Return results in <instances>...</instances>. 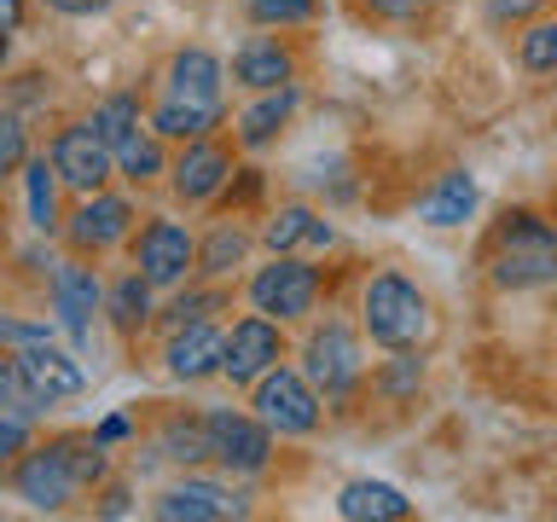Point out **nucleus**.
Masks as SVG:
<instances>
[{
	"label": "nucleus",
	"instance_id": "obj_39",
	"mask_svg": "<svg viewBox=\"0 0 557 522\" xmlns=\"http://www.w3.org/2000/svg\"><path fill=\"white\" fill-rule=\"evenodd\" d=\"M52 331L47 325H24V320H0V343L7 348H29V343H47Z\"/></svg>",
	"mask_w": 557,
	"mask_h": 522
},
{
	"label": "nucleus",
	"instance_id": "obj_29",
	"mask_svg": "<svg viewBox=\"0 0 557 522\" xmlns=\"http://www.w3.org/2000/svg\"><path fill=\"white\" fill-rule=\"evenodd\" d=\"M244 250H250V238L238 233V226H215L209 233V244H198V273H209V278H221V273H233L238 261H244Z\"/></svg>",
	"mask_w": 557,
	"mask_h": 522
},
{
	"label": "nucleus",
	"instance_id": "obj_1",
	"mask_svg": "<svg viewBox=\"0 0 557 522\" xmlns=\"http://www.w3.org/2000/svg\"><path fill=\"white\" fill-rule=\"evenodd\" d=\"M494 285L499 290L557 285V233L529 209H511L494 233Z\"/></svg>",
	"mask_w": 557,
	"mask_h": 522
},
{
	"label": "nucleus",
	"instance_id": "obj_34",
	"mask_svg": "<svg viewBox=\"0 0 557 522\" xmlns=\"http://www.w3.org/2000/svg\"><path fill=\"white\" fill-rule=\"evenodd\" d=\"M226 302L221 290H191V296H181V302H174L169 313H163V325L169 331H181V325H198V320H209V313H215Z\"/></svg>",
	"mask_w": 557,
	"mask_h": 522
},
{
	"label": "nucleus",
	"instance_id": "obj_2",
	"mask_svg": "<svg viewBox=\"0 0 557 522\" xmlns=\"http://www.w3.org/2000/svg\"><path fill=\"white\" fill-rule=\"evenodd\" d=\"M360 325L377 348H418L430 337V302L412 278L400 273H377L366 285V302H360Z\"/></svg>",
	"mask_w": 557,
	"mask_h": 522
},
{
	"label": "nucleus",
	"instance_id": "obj_26",
	"mask_svg": "<svg viewBox=\"0 0 557 522\" xmlns=\"http://www.w3.org/2000/svg\"><path fill=\"white\" fill-rule=\"evenodd\" d=\"M157 447H163V459H174V464H203L209 459L203 418H169V424L157 430Z\"/></svg>",
	"mask_w": 557,
	"mask_h": 522
},
{
	"label": "nucleus",
	"instance_id": "obj_5",
	"mask_svg": "<svg viewBox=\"0 0 557 522\" xmlns=\"http://www.w3.org/2000/svg\"><path fill=\"white\" fill-rule=\"evenodd\" d=\"M320 296V268H308L302 256H273L268 268L250 278V308L268 313V320H302Z\"/></svg>",
	"mask_w": 557,
	"mask_h": 522
},
{
	"label": "nucleus",
	"instance_id": "obj_24",
	"mask_svg": "<svg viewBox=\"0 0 557 522\" xmlns=\"http://www.w3.org/2000/svg\"><path fill=\"white\" fill-rule=\"evenodd\" d=\"M104 313L122 337H139L151 325V278L146 273H122L111 290H104Z\"/></svg>",
	"mask_w": 557,
	"mask_h": 522
},
{
	"label": "nucleus",
	"instance_id": "obj_17",
	"mask_svg": "<svg viewBox=\"0 0 557 522\" xmlns=\"http://www.w3.org/2000/svg\"><path fill=\"white\" fill-rule=\"evenodd\" d=\"M476 215V181L465 169H447L424 198H418V221L424 226H465Z\"/></svg>",
	"mask_w": 557,
	"mask_h": 522
},
{
	"label": "nucleus",
	"instance_id": "obj_4",
	"mask_svg": "<svg viewBox=\"0 0 557 522\" xmlns=\"http://www.w3.org/2000/svg\"><path fill=\"white\" fill-rule=\"evenodd\" d=\"M203 430H209V459L226 464L233 476H256V470H268V459H273V430L261 424L256 412L215 407V412H203Z\"/></svg>",
	"mask_w": 557,
	"mask_h": 522
},
{
	"label": "nucleus",
	"instance_id": "obj_43",
	"mask_svg": "<svg viewBox=\"0 0 557 522\" xmlns=\"http://www.w3.org/2000/svg\"><path fill=\"white\" fill-rule=\"evenodd\" d=\"M122 435H128V418H104V424L94 430V442H104V447H111V442H122Z\"/></svg>",
	"mask_w": 557,
	"mask_h": 522
},
{
	"label": "nucleus",
	"instance_id": "obj_42",
	"mask_svg": "<svg viewBox=\"0 0 557 522\" xmlns=\"http://www.w3.org/2000/svg\"><path fill=\"white\" fill-rule=\"evenodd\" d=\"M99 517H128V487H104Z\"/></svg>",
	"mask_w": 557,
	"mask_h": 522
},
{
	"label": "nucleus",
	"instance_id": "obj_6",
	"mask_svg": "<svg viewBox=\"0 0 557 522\" xmlns=\"http://www.w3.org/2000/svg\"><path fill=\"white\" fill-rule=\"evenodd\" d=\"M302 372H308L313 389H320V400H343L360 383V343H355V331H348L343 320H325L308 337V348H302Z\"/></svg>",
	"mask_w": 557,
	"mask_h": 522
},
{
	"label": "nucleus",
	"instance_id": "obj_13",
	"mask_svg": "<svg viewBox=\"0 0 557 522\" xmlns=\"http://www.w3.org/2000/svg\"><path fill=\"white\" fill-rule=\"evenodd\" d=\"M128 226H134V203L128 198H104V191H87V203L70 215V244H76L82 256H99V250H111V244L128 238Z\"/></svg>",
	"mask_w": 557,
	"mask_h": 522
},
{
	"label": "nucleus",
	"instance_id": "obj_40",
	"mask_svg": "<svg viewBox=\"0 0 557 522\" xmlns=\"http://www.w3.org/2000/svg\"><path fill=\"white\" fill-rule=\"evenodd\" d=\"M540 0H487V17L494 24H511V17H534Z\"/></svg>",
	"mask_w": 557,
	"mask_h": 522
},
{
	"label": "nucleus",
	"instance_id": "obj_3",
	"mask_svg": "<svg viewBox=\"0 0 557 522\" xmlns=\"http://www.w3.org/2000/svg\"><path fill=\"white\" fill-rule=\"evenodd\" d=\"M256 418L268 424L273 435H313L320 430V412H325V400L320 389L308 383V372H296V365H268L256 383Z\"/></svg>",
	"mask_w": 557,
	"mask_h": 522
},
{
	"label": "nucleus",
	"instance_id": "obj_15",
	"mask_svg": "<svg viewBox=\"0 0 557 522\" xmlns=\"http://www.w3.org/2000/svg\"><path fill=\"white\" fill-rule=\"evenodd\" d=\"M226 174H233V157H226L221 146L186 139V151H181V163L169 169V181H174V191H181L186 203H209V198H221Z\"/></svg>",
	"mask_w": 557,
	"mask_h": 522
},
{
	"label": "nucleus",
	"instance_id": "obj_36",
	"mask_svg": "<svg viewBox=\"0 0 557 522\" xmlns=\"http://www.w3.org/2000/svg\"><path fill=\"white\" fill-rule=\"evenodd\" d=\"M221 198L226 203H256L261 198V169H233V174H226V186H221Z\"/></svg>",
	"mask_w": 557,
	"mask_h": 522
},
{
	"label": "nucleus",
	"instance_id": "obj_9",
	"mask_svg": "<svg viewBox=\"0 0 557 522\" xmlns=\"http://www.w3.org/2000/svg\"><path fill=\"white\" fill-rule=\"evenodd\" d=\"M134 268L151 278V290L157 285H181V278L198 268V238H191L181 221H151L134 244Z\"/></svg>",
	"mask_w": 557,
	"mask_h": 522
},
{
	"label": "nucleus",
	"instance_id": "obj_25",
	"mask_svg": "<svg viewBox=\"0 0 557 522\" xmlns=\"http://www.w3.org/2000/svg\"><path fill=\"white\" fill-rule=\"evenodd\" d=\"M24 203H29L35 233L59 226V174H52V157H24Z\"/></svg>",
	"mask_w": 557,
	"mask_h": 522
},
{
	"label": "nucleus",
	"instance_id": "obj_14",
	"mask_svg": "<svg viewBox=\"0 0 557 522\" xmlns=\"http://www.w3.org/2000/svg\"><path fill=\"white\" fill-rule=\"evenodd\" d=\"M221 355H226V331L198 320V325L169 331V355L163 360H169V377L174 383H203V377L221 372Z\"/></svg>",
	"mask_w": 557,
	"mask_h": 522
},
{
	"label": "nucleus",
	"instance_id": "obj_33",
	"mask_svg": "<svg viewBox=\"0 0 557 522\" xmlns=\"http://www.w3.org/2000/svg\"><path fill=\"white\" fill-rule=\"evenodd\" d=\"M0 412H17V418H41V412H47V400L35 395L24 377H17V365H12V360L0 365Z\"/></svg>",
	"mask_w": 557,
	"mask_h": 522
},
{
	"label": "nucleus",
	"instance_id": "obj_45",
	"mask_svg": "<svg viewBox=\"0 0 557 522\" xmlns=\"http://www.w3.org/2000/svg\"><path fill=\"white\" fill-rule=\"evenodd\" d=\"M7 59H12V29H0V70H7Z\"/></svg>",
	"mask_w": 557,
	"mask_h": 522
},
{
	"label": "nucleus",
	"instance_id": "obj_10",
	"mask_svg": "<svg viewBox=\"0 0 557 522\" xmlns=\"http://www.w3.org/2000/svg\"><path fill=\"white\" fill-rule=\"evenodd\" d=\"M278 355H285V343H278V320H268V313H250V320H238L233 331H226L221 377L256 383L268 365H278Z\"/></svg>",
	"mask_w": 557,
	"mask_h": 522
},
{
	"label": "nucleus",
	"instance_id": "obj_44",
	"mask_svg": "<svg viewBox=\"0 0 557 522\" xmlns=\"http://www.w3.org/2000/svg\"><path fill=\"white\" fill-rule=\"evenodd\" d=\"M24 24V0H0V29H17Z\"/></svg>",
	"mask_w": 557,
	"mask_h": 522
},
{
	"label": "nucleus",
	"instance_id": "obj_35",
	"mask_svg": "<svg viewBox=\"0 0 557 522\" xmlns=\"http://www.w3.org/2000/svg\"><path fill=\"white\" fill-rule=\"evenodd\" d=\"M24 157H29L24 122H17L12 111H0V181H7L12 169H24Z\"/></svg>",
	"mask_w": 557,
	"mask_h": 522
},
{
	"label": "nucleus",
	"instance_id": "obj_7",
	"mask_svg": "<svg viewBox=\"0 0 557 522\" xmlns=\"http://www.w3.org/2000/svg\"><path fill=\"white\" fill-rule=\"evenodd\" d=\"M52 174H59L70 191H82V198H87V191H99L116 174V157L94 134V122H70V128L52 134Z\"/></svg>",
	"mask_w": 557,
	"mask_h": 522
},
{
	"label": "nucleus",
	"instance_id": "obj_11",
	"mask_svg": "<svg viewBox=\"0 0 557 522\" xmlns=\"http://www.w3.org/2000/svg\"><path fill=\"white\" fill-rule=\"evenodd\" d=\"M12 365H17V377H24L29 389L47 400V407H52V400H76V395L87 389L82 365L70 360V355H64V348L52 343V337H47V343H29V348H17V355H12Z\"/></svg>",
	"mask_w": 557,
	"mask_h": 522
},
{
	"label": "nucleus",
	"instance_id": "obj_8",
	"mask_svg": "<svg viewBox=\"0 0 557 522\" xmlns=\"http://www.w3.org/2000/svg\"><path fill=\"white\" fill-rule=\"evenodd\" d=\"M12 487H17V499L29 505V511H64L70 499H76V470H70V459L59 452V442H47V447H24L17 452V470H12Z\"/></svg>",
	"mask_w": 557,
	"mask_h": 522
},
{
	"label": "nucleus",
	"instance_id": "obj_30",
	"mask_svg": "<svg viewBox=\"0 0 557 522\" xmlns=\"http://www.w3.org/2000/svg\"><path fill=\"white\" fill-rule=\"evenodd\" d=\"M517 59L522 70H534V76H552L557 70V17H540L517 35Z\"/></svg>",
	"mask_w": 557,
	"mask_h": 522
},
{
	"label": "nucleus",
	"instance_id": "obj_18",
	"mask_svg": "<svg viewBox=\"0 0 557 522\" xmlns=\"http://www.w3.org/2000/svg\"><path fill=\"white\" fill-rule=\"evenodd\" d=\"M215 122H221V99L163 94V99H157V111H151V134L157 139H203Z\"/></svg>",
	"mask_w": 557,
	"mask_h": 522
},
{
	"label": "nucleus",
	"instance_id": "obj_22",
	"mask_svg": "<svg viewBox=\"0 0 557 522\" xmlns=\"http://www.w3.org/2000/svg\"><path fill=\"white\" fill-rule=\"evenodd\" d=\"M221 82H226V70H221V59H215L209 47L174 52V64H169V94H181V99H221Z\"/></svg>",
	"mask_w": 557,
	"mask_h": 522
},
{
	"label": "nucleus",
	"instance_id": "obj_23",
	"mask_svg": "<svg viewBox=\"0 0 557 522\" xmlns=\"http://www.w3.org/2000/svg\"><path fill=\"white\" fill-rule=\"evenodd\" d=\"M261 238H268L273 256H290V250H302V244L325 250V244H331V221H320L302 203H290V209H278V215L268 221V233H261Z\"/></svg>",
	"mask_w": 557,
	"mask_h": 522
},
{
	"label": "nucleus",
	"instance_id": "obj_27",
	"mask_svg": "<svg viewBox=\"0 0 557 522\" xmlns=\"http://www.w3.org/2000/svg\"><path fill=\"white\" fill-rule=\"evenodd\" d=\"M111 157H116V174H128L134 186H146V181H157V174H163V146H157V134H139V128H134Z\"/></svg>",
	"mask_w": 557,
	"mask_h": 522
},
{
	"label": "nucleus",
	"instance_id": "obj_20",
	"mask_svg": "<svg viewBox=\"0 0 557 522\" xmlns=\"http://www.w3.org/2000/svg\"><path fill=\"white\" fill-rule=\"evenodd\" d=\"M233 511L238 505L226 499V487H215V482H181V487H169V494L157 499V517L163 522H221Z\"/></svg>",
	"mask_w": 557,
	"mask_h": 522
},
{
	"label": "nucleus",
	"instance_id": "obj_12",
	"mask_svg": "<svg viewBox=\"0 0 557 522\" xmlns=\"http://www.w3.org/2000/svg\"><path fill=\"white\" fill-rule=\"evenodd\" d=\"M47 290H52V313H59V325L76 343H87V325H94V313L104 308V285L94 278V268H82V261H59Z\"/></svg>",
	"mask_w": 557,
	"mask_h": 522
},
{
	"label": "nucleus",
	"instance_id": "obj_41",
	"mask_svg": "<svg viewBox=\"0 0 557 522\" xmlns=\"http://www.w3.org/2000/svg\"><path fill=\"white\" fill-rule=\"evenodd\" d=\"M47 12H59V17H94V12H111V0H47Z\"/></svg>",
	"mask_w": 557,
	"mask_h": 522
},
{
	"label": "nucleus",
	"instance_id": "obj_28",
	"mask_svg": "<svg viewBox=\"0 0 557 522\" xmlns=\"http://www.w3.org/2000/svg\"><path fill=\"white\" fill-rule=\"evenodd\" d=\"M134 128H139V99H134V94H111V99L94 104V134H99L111 151H116Z\"/></svg>",
	"mask_w": 557,
	"mask_h": 522
},
{
	"label": "nucleus",
	"instance_id": "obj_38",
	"mask_svg": "<svg viewBox=\"0 0 557 522\" xmlns=\"http://www.w3.org/2000/svg\"><path fill=\"white\" fill-rule=\"evenodd\" d=\"M435 0H366V12L372 17H389V24H407V17H418V12H430Z\"/></svg>",
	"mask_w": 557,
	"mask_h": 522
},
{
	"label": "nucleus",
	"instance_id": "obj_32",
	"mask_svg": "<svg viewBox=\"0 0 557 522\" xmlns=\"http://www.w3.org/2000/svg\"><path fill=\"white\" fill-rule=\"evenodd\" d=\"M244 12L261 29H290V24H308L313 17V0H244Z\"/></svg>",
	"mask_w": 557,
	"mask_h": 522
},
{
	"label": "nucleus",
	"instance_id": "obj_19",
	"mask_svg": "<svg viewBox=\"0 0 557 522\" xmlns=\"http://www.w3.org/2000/svg\"><path fill=\"white\" fill-rule=\"evenodd\" d=\"M337 517H348V522H400V517H412V499L389 482H366L360 476L337 494Z\"/></svg>",
	"mask_w": 557,
	"mask_h": 522
},
{
	"label": "nucleus",
	"instance_id": "obj_37",
	"mask_svg": "<svg viewBox=\"0 0 557 522\" xmlns=\"http://www.w3.org/2000/svg\"><path fill=\"white\" fill-rule=\"evenodd\" d=\"M24 447H29V418L0 412V459H17Z\"/></svg>",
	"mask_w": 557,
	"mask_h": 522
},
{
	"label": "nucleus",
	"instance_id": "obj_21",
	"mask_svg": "<svg viewBox=\"0 0 557 522\" xmlns=\"http://www.w3.org/2000/svg\"><path fill=\"white\" fill-rule=\"evenodd\" d=\"M296 76V64H290V52L278 47V41H244L238 47V59H233V82L238 87H250V94H268V87H285Z\"/></svg>",
	"mask_w": 557,
	"mask_h": 522
},
{
	"label": "nucleus",
	"instance_id": "obj_16",
	"mask_svg": "<svg viewBox=\"0 0 557 522\" xmlns=\"http://www.w3.org/2000/svg\"><path fill=\"white\" fill-rule=\"evenodd\" d=\"M296 99H302V94H296V82L256 94V104H244V111H238V146H250V151L273 146V139L285 134V122L296 116Z\"/></svg>",
	"mask_w": 557,
	"mask_h": 522
},
{
	"label": "nucleus",
	"instance_id": "obj_31",
	"mask_svg": "<svg viewBox=\"0 0 557 522\" xmlns=\"http://www.w3.org/2000/svg\"><path fill=\"white\" fill-rule=\"evenodd\" d=\"M418 383H424V360H418L412 348H395V360L377 372V389L389 395V400H407Z\"/></svg>",
	"mask_w": 557,
	"mask_h": 522
}]
</instances>
